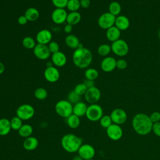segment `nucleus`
<instances>
[{
    "label": "nucleus",
    "mask_w": 160,
    "mask_h": 160,
    "mask_svg": "<svg viewBox=\"0 0 160 160\" xmlns=\"http://www.w3.org/2000/svg\"><path fill=\"white\" fill-rule=\"evenodd\" d=\"M152 131L154 133L155 135H156L158 137H160V121L156 123H153Z\"/></svg>",
    "instance_id": "nucleus-43"
},
{
    "label": "nucleus",
    "mask_w": 160,
    "mask_h": 160,
    "mask_svg": "<svg viewBox=\"0 0 160 160\" xmlns=\"http://www.w3.org/2000/svg\"><path fill=\"white\" fill-rule=\"evenodd\" d=\"M69 102H71L72 104H75L79 101H81V96L78 94L76 92L73 91H71L69 92L68 95V99Z\"/></svg>",
    "instance_id": "nucleus-36"
},
{
    "label": "nucleus",
    "mask_w": 160,
    "mask_h": 160,
    "mask_svg": "<svg viewBox=\"0 0 160 160\" xmlns=\"http://www.w3.org/2000/svg\"><path fill=\"white\" fill-rule=\"evenodd\" d=\"M79 155L83 159H92L95 156V149L89 144H82L78 151Z\"/></svg>",
    "instance_id": "nucleus-13"
},
{
    "label": "nucleus",
    "mask_w": 160,
    "mask_h": 160,
    "mask_svg": "<svg viewBox=\"0 0 160 160\" xmlns=\"http://www.w3.org/2000/svg\"><path fill=\"white\" fill-rule=\"evenodd\" d=\"M100 66L104 72H110L116 68V59L112 56H106L102 60Z\"/></svg>",
    "instance_id": "nucleus-16"
},
{
    "label": "nucleus",
    "mask_w": 160,
    "mask_h": 160,
    "mask_svg": "<svg viewBox=\"0 0 160 160\" xmlns=\"http://www.w3.org/2000/svg\"><path fill=\"white\" fill-rule=\"evenodd\" d=\"M72 104L68 100H60L55 105L56 112L59 116L67 118L72 114Z\"/></svg>",
    "instance_id": "nucleus-4"
},
{
    "label": "nucleus",
    "mask_w": 160,
    "mask_h": 160,
    "mask_svg": "<svg viewBox=\"0 0 160 160\" xmlns=\"http://www.w3.org/2000/svg\"><path fill=\"white\" fill-rule=\"evenodd\" d=\"M109 12L116 17L119 16L121 12V6L118 1H112L109 5Z\"/></svg>",
    "instance_id": "nucleus-29"
},
{
    "label": "nucleus",
    "mask_w": 160,
    "mask_h": 160,
    "mask_svg": "<svg viewBox=\"0 0 160 160\" xmlns=\"http://www.w3.org/2000/svg\"><path fill=\"white\" fill-rule=\"evenodd\" d=\"M64 31L66 34H69L72 31V26L69 24H67L64 28Z\"/></svg>",
    "instance_id": "nucleus-47"
},
{
    "label": "nucleus",
    "mask_w": 160,
    "mask_h": 160,
    "mask_svg": "<svg viewBox=\"0 0 160 160\" xmlns=\"http://www.w3.org/2000/svg\"><path fill=\"white\" fill-rule=\"evenodd\" d=\"M87 109H88L87 104L84 102L79 101V102L73 105L72 114L76 115L79 118L83 116H86Z\"/></svg>",
    "instance_id": "nucleus-21"
},
{
    "label": "nucleus",
    "mask_w": 160,
    "mask_h": 160,
    "mask_svg": "<svg viewBox=\"0 0 160 160\" xmlns=\"http://www.w3.org/2000/svg\"><path fill=\"white\" fill-rule=\"evenodd\" d=\"M106 134L108 138L111 140L118 141L122 138L123 131L120 125L112 123L106 129Z\"/></svg>",
    "instance_id": "nucleus-11"
},
{
    "label": "nucleus",
    "mask_w": 160,
    "mask_h": 160,
    "mask_svg": "<svg viewBox=\"0 0 160 160\" xmlns=\"http://www.w3.org/2000/svg\"><path fill=\"white\" fill-rule=\"evenodd\" d=\"M22 44L24 48L28 49H33L36 45L34 39L31 36H26L24 38L22 41Z\"/></svg>",
    "instance_id": "nucleus-32"
},
{
    "label": "nucleus",
    "mask_w": 160,
    "mask_h": 160,
    "mask_svg": "<svg viewBox=\"0 0 160 160\" xmlns=\"http://www.w3.org/2000/svg\"><path fill=\"white\" fill-rule=\"evenodd\" d=\"M4 69H5V68H4V65L3 64V63H2V62H0V75L4 72Z\"/></svg>",
    "instance_id": "nucleus-48"
},
{
    "label": "nucleus",
    "mask_w": 160,
    "mask_h": 160,
    "mask_svg": "<svg viewBox=\"0 0 160 160\" xmlns=\"http://www.w3.org/2000/svg\"><path fill=\"white\" fill-rule=\"evenodd\" d=\"M121 34V31L115 26H113L108 29L106 32V36L107 39L112 42L120 39Z\"/></svg>",
    "instance_id": "nucleus-20"
},
{
    "label": "nucleus",
    "mask_w": 160,
    "mask_h": 160,
    "mask_svg": "<svg viewBox=\"0 0 160 160\" xmlns=\"http://www.w3.org/2000/svg\"><path fill=\"white\" fill-rule=\"evenodd\" d=\"M33 132V128L32 127L28 124H23L21 128L18 130V133L20 136L22 138H28L31 136Z\"/></svg>",
    "instance_id": "nucleus-27"
},
{
    "label": "nucleus",
    "mask_w": 160,
    "mask_h": 160,
    "mask_svg": "<svg viewBox=\"0 0 160 160\" xmlns=\"http://www.w3.org/2000/svg\"><path fill=\"white\" fill-rule=\"evenodd\" d=\"M114 26L121 31H125L129 28L130 26V21L127 16L124 15H119L116 17Z\"/></svg>",
    "instance_id": "nucleus-18"
},
{
    "label": "nucleus",
    "mask_w": 160,
    "mask_h": 160,
    "mask_svg": "<svg viewBox=\"0 0 160 160\" xmlns=\"http://www.w3.org/2000/svg\"><path fill=\"white\" fill-rule=\"evenodd\" d=\"M67 16L68 13L64 8H56L52 12L51 19L54 23L61 24L66 21Z\"/></svg>",
    "instance_id": "nucleus-15"
},
{
    "label": "nucleus",
    "mask_w": 160,
    "mask_h": 160,
    "mask_svg": "<svg viewBox=\"0 0 160 160\" xmlns=\"http://www.w3.org/2000/svg\"><path fill=\"white\" fill-rule=\"evenodd\" d=\"M11 129L10 121L6 118L0 119V136L8 134Z\"/></svg>",
    "instance_id": "nucleus-24"
},
{
    "label": "nucleus",
    "mask_w": 160,
    "mask_h": 160,
    "mask_svg": "<svg viewBox=\"0 0 160 160\" xmlns=\"http://www.w3.org/2000/svg\"><path fill=\"white\" fill-rule=\"evenodd\" d=\"M83 160H93L92 159H83Z\"/></svg>",
    "instance_id": "nucleus-51"
},
{
    "label": "nucleus",
    "mask_w": 160,
    "mask_h": 160,
    "mask_svg": "<svg viewBox=\"0 0 160 160\" xmlns=\"http://www.w3.org/2000/svg\"><path fill=\"white\" fill-rule=\"evenodd\" d=\"M72 160H83V159L79 155H78V156H74L72 158Z\"/></svg>",
    "instance_id": "nucleus-49"
},
{
    "label": "nucleus",
    "mask_w": 160,
    "mask_h": 160,
    "mask_svg": "<svg viewBox=\"0 0 160 160\" xmlns=\"http://www.w3.org/2000/svg\"><path fill=\"white\" fill-rule=\"evenodd\" d=\"M98 53L99 56L106 57L111 51V47L108 44H102L98 48Z\"/></svg>",
    "instance_id": "nucleus-31"
},
{
    "label": "nucleus",
    "mask_w": 160,
    "mask_h": 160,
    "mask_svg": "<svg viewBox=\"0 0 160 160\" xmlns=\"http://www.w3.org/2000/svg\"><path fill=\"white\" fill-rule=\"evenodd\" d=\"M33 52L34 56L40 60H46L49 58L51 52L48 48V45L37 44L33 49Z\"/></svg>",
    "instance_id": "nucleus-12"
},
{
    "label": "nucleus",
    "mask_w": 160,
    "mask_h": 160,
    "mask_svg": "<svg viewBox=\"0 0 160 160\" xmlns=\"http://www.w3.org/2000/svg\"><path fill=\"white\" fill-rule=\"evenodd\" d=\"M52 33L48 29H42L36 34V41L38 44L48 45L52 39Z\"/></svg>",
    "instance_id": "nucleus-17"
},
{
    "label": "nucleus",
    "mask_w": 160,
    "mask_h": 160,
    "mask_svg": "<svg viewBox=\"0 0 160 160\" xmlns=\"http://www.w3.org/2000/svg\"><path fill=\"white\" fill-rule=\"evenodd\" d=\"M52 62L57 67H62L67 62V58L64 53L61 51H58L52 54Z\"/></svg>",
    "instance_id": "nucleus-19"
},
{
    "label": "nucleus",
    "mask_w": 160,
    "mask_h": 160,
    "mask_svg": "<svg viewBox=\"0 0 160 160\" xmlns=\"http://www.w3.org/2000/svg\"><path fill=\"white\" fill-rule=\"evenodd\" d=\"M111 51L117 56L124 57L126 56L129 52V48L128 44L126 41L122 39H119L112 42Z\"/></svg>",
    "instance_id": "nucleus-5"
},
{
    "label": "nucleus",
    "mask_w": 160,
    "mask_h": 160,
    "mask_svg": "<svg viewBox=\"0 0 160 160\" xmlns=\"http://www.w3.org/2000/svg\"><path fill=\"white\" fill-rule=\"evenodd\" d=\"M90 0H80V5L82 8L86 9L90 6Z\"/></svg>",
    "instance_id": "nucleus-45"
},
{
    "label": "nucleus",
    "mask_w": 160,
    "mask_h": 160,
    "mask_svg": "<svg viewBox=\"0 0 160 160\" xmlns=\"http://www.w3.org/2000/svg\"><path fill=\"white\" fill-rule=\"evenodd\" d=\"M72 58V62L76 67L80 69H85L91 64L92 54L89 49L84 48L80 44L79 46L74 50Z\"/></svg>",
    "instance_id": "nucleus-2"
},
{
    "label": "nucleus",
    "mask_w": 160,
    "mask_h": 160,
    "mask_svg": "<svg viewBox=\"0 0 160 160\" xmlns=\"http://www.w3.org/2000/svg\"><path fill=\"white\" fill-rule=\"evenodd\" d=\"M24 16L28 21H35L39 17V12L35 8H29L26 10Z\"/></svg>",
    "instance_id": "nucleus-26"
},
{
    "label": "nucleus",
    "mask_w": 160,
    "mask_h": 160,
    "mask_svg": "<svg viewBox=\"0 0 160 160\" xmlns=\"http://www.w3.org/2000/svg\"><path fill=\"white\" fill-rule=\"evenodd\" d=\"M10 124H11V129L15 131H18L23 125L22 120L20 119L19 117H18L17 116L15 117H13L10 120Z\"/></svg>",
    "instance_id": "nucleus-34"
},
{
    "label": "nucleus",
    "mask_w": 160,
    "mask_h": 160,
    "mask_svg": "<svg viewBox=\"0 0 160 160\" xmlns=\"http://www.w3.org/2000/svg\"><path fill=\"white\" fill-rule=\"evenodd\" d=\"M150 119L152 123H156L160 121V112L158 111L152 112L149 116Z\"/></svg>",
    "instance_id": "nucleus-42"
},
{
    "label": "nucleus",
    "mask_w": 160,
    "mask_h": 160,
    "mask_svg": "<svg viewBox=\"0 0 160 160\" xmlns=\"http://www.w3.org/2000/svg\"><path fill=\"white\" fill-rule=\"evenodd\" d=\"M48 48L49 49V51L51 52V53L54 54L55 52H57L58 51H59V44H58V42H56V41H51L48 45Z\"/></svg>",
    "instance_id": "nucleus-40"
},
{
    "label": "nucleus",
    "mask_w": 160,
    "mask_h": 160,
    "mask_svg": "<svg viewBox=\"0 0 160 160\" xmlns=\"http://www.w3.org/2000/svg\"><path fill=\"white\" fill-rule=\"evenodd\" d=\"M153 123L149 116L142 112L136 114L132 118V126L134 131L139 135L145 136L152 131Z\"/></svg>",
    "instance_id": "nucleus-1"
},
{
    "label": "nucleus",
    "mask_w": 160,
    "mask_h": 160,
    "mask_svg": "<svg viewBox=\"0 0 160 160\" xmlns=\"http://www.w3.org/2000/svg\"><path fill=\"white\" fill-rule=\"evenodd\" d=\"M69 0H51L52 4L56 8H64L66 7Z\"/></svg>",
    "instance_id": "nucleus-39"
},
{
    "label": "nucleus",
    "mask_w": 160,
    "mask_h": 160,
    "mask_svg": "<svg viewBox=\"0 0 160 160\" xmlns=\"http://www.w3.org/2000/svg\"><path fill=\"white\" fill-rule=\"evenodd\" d=\"M84 96L85 100L88 103L91 104H96L98 101H99L101 98V93L98 88L93 86L92 88H88Z\"/></svg>",
    "instance_id": "nucleus-10"
},
{
    "label": "nucleus",
    "mask_w": 160,
    "mask_h": 160,
    "mask_svg": "<svg viewBox=\"0 0 160 160\" xmlns=\"http://www.w3.org/2000/svg\"><path fill=\"white\" fill-rule=\"evenodd\" d=\"M99 122L100 125L102 128L106 129L112 124V121L110 115H103L102 118L100 119Z\"/></svg>",
    "instance_id": "nucleus-37"
},
{
    "label": "nucleus",
    "mask_w": 160,
    "mask_h": 160,
    "mask_svg": "<svg viewBox=\"0 0 160 160\" xmlns=\"http://www.w3.org/2000/svg\"><path fill=\"white\" fill-rule=\"evenodd\" d=\"M44 76L46 81L49 82H55L58 81L60 77L59 70L52 66H48L44 72Z\"/></svg>",
    "instance_id": "nucleus-14"
},
{
    "label": "nucleus",
    "mask_w": 160,
    "mask_h": 160,
    "mask_svg": "<svg viewBox=\"0 0 160 160\" xmlns=\"http://www.w3.org/2000/svg\"><path fill=\"white\" fill-rule=\"evenodd\" d=\"M28 19H26V18L25 17L24 15H21L20 16L18 19V22L20 24V25H25L27 22H28Z\"/></svg>",
    "instance_id": "nucleus-44"
},
{
    "label": "nucleus",
    "mask_w": 160,
    "mask_h": 160,
    "mask_svg": "<svg viewBox=\"0 0 160 160\" xmlns=\"http://www.w3.org/2000/svg\"><path fill=\"white\" fill-rule=\"evenodd\" d=\"M88 88L87 87L84 85V84L83 82L82 83H79L78 84H77L74 89V91L76 92L78 94L82 96V95H84L86 91H87Z\"/></svg>",
    "instance_id": "nucleus-38"
},
{
    "label": "nucleus",
    "mask_w": 160,
    "mask_h": 160,
    "mask_svg": "<svg viewBox=\"0 0 160 160\" xmlns=\"http://www.w3.org/2000/svg\"><path fill=\"white\" fill-rule=\"evenodd\" d=\"M80 7V0H69L66 5L67 9L70 12L78 11Z\"/></svg>",
    "instance_id": "nucleus-33"
},
{
    "label": "nucleus",
    "mask_w": 160,
    "mask_h": 160,
    "mask_svg": "<svg viewBox=\"0 0 160 160\" xmlns=\"http://www.w3.org/2000/svg\"><path fill=\"white\" fill-rule=\"evenodd\" d=\"M66 44L71 49H76L80 45L78 38L74 34H68L65 38Z\"/></svg>",
    "instance_id": "nucleus-23"
},
{
    "label": "nucleus",
    "mask_w": 160,
    "mask_h": 160,
    "mask_svg": "<svg viewBox=\"0 0 160 160\" xmlns=\"http://www.w3.org/2000/svg\"><path fill=\"white\" fill-rule=\"evenodd\" d=\"M81 19V16L79 12L78 11L70 12L68 14L66 22L67 24H69L72 26L78 24Z\"/></svg>",
    "instance_id": "nucleus-25"
},
{
    "label": "nucleus",
    "mask_w": 160,
    "mask_h": 160,
    "mask_svg": "<svg viewBox=\"0 0 160 160\" xmlns=\"http://www.w3.org/2000/svg\"><path fill=\"white\" fill-rule=\"evenodd\" d=\"M158 38H159V39L160 40V29H159V30L158 31Z\"/></svg>",
    "instance_id": "nucleus-50"
},
{
    "label": "nucleus",
    "mask_w": 160,
    "mask_h": 160,
    "mask_svg": "<svg viewBox=\"0 0 160 160\" xmlns=\"http://www.w3.org/2000/svg\"><path fill=\"white\" fill-rule=\"evenodd\" d=\"M112 123L121 125L124 124L128 118L126 112L121 108H116L112 111L110 114Z\"/></svg>",
    "instance_id": "nucleus-9"
},
{
    "label": "nucleus",
    "mask_w": 160,
    "mask_h": 160,
    "mask_svg": "<svg viewBox=\"0 0 160 160\" xmlns=\"http://www.w3.org/2000/svg\"><path fill=\"white\" fill-rule=\"evenodd\" d=\"M22 146L24 149L27 151L34 150L38 146V140L35 137L29 136L24 139Z\"/></svg>",
    "instance_id": "nucleus-22"
},
{
    "label": "nucleus",
    "mask_w": 160,
    "mask_h": 160,
    "mask_svg": "<svg viewBox=\"0 0 160 160\" xmlns=\"http://www.w3.org/2000/svg\"><path fill=\"white\" fill-rule=\"evenodd\" d=\"M99 76L98 71L92 68H87L84 72V76L86 79L94 81Z\"/></svg>",
    "instance_id": "nucleus-30"
},
{
    "label": "nucleus",
    "mask_w": 160,
    "mask_h": 160,
    "mask_svg": "<svg viewBox=\"0 0 160 160\" xmlns=\"http://www.w3.org/2000/svg\"><path fill=\"white\" fill-rule=\"evenodd\" d=\"M116 16L111 14L109 12L102 13L98 19L99 26L102 29L107 30L111 27L114 26Z\"/></svg>",
    "instance_id": "nucleus-7"
},
{
    "label": "nucleus",
    "mask_w": 160,
    "mask_h": 160,
    "mask_svg": "<svg viewBox=\"0 0 160 160\" xmlns=\"http://www.w3.org/2000/svg\"><path fill=\"white\" fill-rule=\"evenodd\" d=\"M66 122L69 128L76 129L80 125V118L76 115L72 114L66 118Z\"/></svg>",
    "instance_id": "nucleus-28"
},
{
    "label": "nucleus",
    "mask_w": 160,
    "mask_h": 160,
    "mask_svg": "<svg viewBox=\"0 0 160 160\" xmlns=\"http://www.w3.org/2000/svg\"><path fill=\"white\" fill-rule=\"evenodd\" d=\"M128 66V62L124 59H119L116 60V68L120 70L125 69Z\"/></svg>",
    "instance_id": "nucleus-41"
},
{
    "label": "nucleus",
    "mask_w": 160,
    "mask_h": 160,
    "mask_svg": "<svg viewBox=\"0 0 160 160\" xmlns=\"http://www.w3.org/2000/svg\"><path fill=\"white\" fill-rule=\"evenodd\" d=\"M83 83L84 84V85L87 87V88H92L93 86H94V81L92 80H89V79H85L83 82Z\"/></svg>",
    "instance_id": "nucleus-46"
},
{
    "label": "nucleus",
    "mask_w": 160,
    "mask_h": 160,
    "mask_svg": "<svg viewBox=\"0 0 160 160\" xmlns=\"http://www.w3.org/2000/svg\"><path fill=\"white\" fill-rule=\"evenodd\" d=\"M34 95L36 99L44 100L48 97V91L43 88H38L34 91Z\"/></svg>",
    "instance_id": "nucleus-35"
},
{
    "label": "nucleus",
    "mask_w": 160,
    "mask_h": 160,
    "mask_svg": "<svg viewBox=\"0 0 160 160\" xmlns=\"http://www.w3.org/2000/svg\"><path fill=\"white\" fill-rule=\"evenodd\" d=\"M61 144L66 151L76 152L82 144V139L74 134H67L62 138Z\"/></svg>",
    "instance_id": "nucleus-3"
},
{
    "label": "nucleus",
    "mask_w": 160,
    "mask_h": 160,
    "mask_svg": "<svg viewBox=\"0 0 160 160\" xmlns=\"http://www.w3.org/2000/svg\"><path fill=\"white\" fill-rule=\"evenodd\" d=\"M103 116V109L98 104H91L88 106L86 116L91 121L96 122L99 121Z\"/></svg>",
    "instance_id": "nucleus-6"
},
{
    "label": "nucleus",
    "mask_w": 160,
    "mask_h": 160,
    "mask_svg": "<svg viewBox=\"0 0 160 160\" xmlns=\"http://www.w3.org/2000/svg\"><path fill=\"white\" fill-rule=\"evenodd\" d=\"M34 109L32 106L28 104H24L19 106L16 110V116L23 120H28L34 115Z\"/></svg>",
    "instance_id": "nucleus-8"
}]
</instances>
